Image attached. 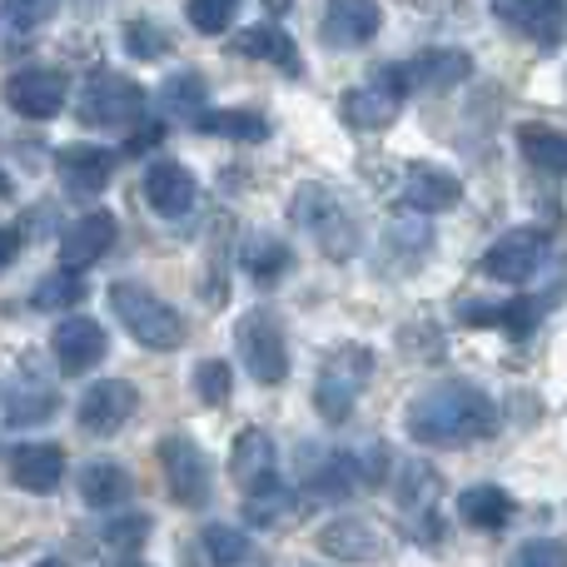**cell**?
<instances>
[{
	"instance_id": "6da1fadb",
	"label": "cell",
	"mask_w": 567,
	"mask_h": 567,
	"mask_svg": "<svg viewBox=\"0 0 567 567\" xmlns=\"http://www.w3.org/2000/svg\"><path fill=\"white\" fill-rule=\"evenodd\" d=\"M498 429V409L473 383H433L409 403V433L419 443H473Z\"/></svg>"
},
{
	"instance_id": "7a4b0ae2",
	"label": "cell",
	"mask_w": 567,
	"mask_h": 567,
	"mask_svg": "<svg viewBox=\"0 0 567 567\" xmlns=\"http://www.w3.org/2000/svg\"><path fill=\"white\" fill-rule=\"evenodd\" d=\"M110 309H115V319L125 323V329L135 333V343H145V349L165 353V349L185 343V319H179L159 293L140 289V284H130V279L110 284Z\"/></svg>"
},
{
	"instance_id": "3957f363",
	"label": "cell",
	"mask_w": 567,
	"mask_h": 567,
	"mask_svg": "<svg viewBox=\"0 0 567 567\" xmlns=\"http://www.w3.org/2000/svg\"><path fill=\"white\" fill-rule=\"evenodd\" d=\"M293 225L309 229L329 259H353L359 255V239H363L359 219H353L349 205H343L339 195H329L323 185H303L299 195H293Z\"/></svg>"
},
{
	"instance_id": "277c9868",
	"label": "cell",
	"mask_w": 567,
	"mask_h": 567,
	"mask_svg": "<svg viewBox=\"0 0 567 567\" xmlns=\"http://www.w3.org/2000/svg\"><path fill=\"white\" fill-rule=\"evenodd\" d=\"M369 373H373V353L359 349V343H339L319 369L313 409H319L329 423H343L353 413V403H359V393L369 389Z\"/></svg>"
},
{
	"instance_id": "5b68a950",
	"label": "cell",
	"mask_w": 567,
	"mask_h": 567,
	"mask_svg": "<svg viewBox=\"0 0 567 567\" xmlns=\"http://www.w3.org/2000/svg\"><path fill=\"white\" fill-rule=\"evenodd\" d=\"M159 468H165L169 498L179 508H205L209 503V458L199 453L195 439H185V433L159 439Z\"/></svg>"
},
{
	"instance_id": "8992f818",
	"label": "cell",
	"mask_w": 567,
	"mask_h": 567,
	"mask_svg": "<svg viewBox=\"0 0 567 567\" xmlns=\"http://www.w3.org/2000/svg\"><path fill=\"white\" fill-rule=\"evenodd\" d=\"M145 110V90L130 85L125 75H90L85 95H80V120L90 130H115V125H135Z\"/></svg>"
},
{
	"instance_id": "52a82bcc",
	"label": "cell",
	"mask_w": 567,
	"mask_h": 567,
	"mask_svg": "<svg viewBox=\"0 0 567 567\" xmlns=\"http://www.w3.org/2000/svg\"><path fill=\"white\" fill-rule=\"evenodd\" d=\"M239 359L249 363L259 383H284L289 373V343H284V329L269 309H255L245 323H239Z\"/></svg>"
},
{
	"instance_id": "ba28073f",
	"label": "cell",
	"mask_w": 567,
	"mask_h": 567,
	"mask_svg": "<svg viewBox=\"0 0 567 567\" xmlns=\"http://www.w3.org/2000/svg\"><path fill=\"white\" fill-rule=\"evenodd\" d=\"M403 110V85H399V70L383 65L373 70L369 85H353L349 95H343V120H349L353 130H389L393 120H399Z\"/></svg>"
},
{
	"instance_id": "9c48e42d",
	"label": "cell",
	"mask_w": 567,
	"mask_h": 567,
	"mask_svg": "<svg viewBox=\"0 0 567 567\" xmlns=\"http://www.w3.org/2000/svg\"><path fill=\"white\" fill-rule=\"evenodd\" d=\"M393 70H399L403 95H413V90H419V95H443V90L463 85V80L473 75V55L468 50L439 45V50H419L409 65H393Z\"/></svg>"
},
{
	"instance_id": "30bf717a",
	"label": "cell",
	"mask_w": 567,
	"mask_h": 567,
	"mask_svg": "<svg viewBox=\"0 0 567 567\" xmlns=\"http://www.w3.org/2000/svg\"><path fill=\"white\" fill-rule=\"evenodd\" d=\"M543 259H548V235H543V229H513V235H503L498 245H488L483 275L498 279V284H523V279L538 275Z\"/></svg>"
},
{
	"instance_id": "8fae6325",
	"label": "cell",
	"mask_w": 567,
	"mask_h": 567,
	"mask_svg": "<svg viewBox=\"0 0 567 567\" xmlns=\"http://www.w3.org/2000/svg\"><path fill=\"white\" fill-rule=\"evenodd\" d=\"M140 393L135 383L125 379H100L85 389V399H80V429L85 433H100V439H110V433H120L130 423V413H135Z\"/></svg>"
},
{
	"instance_id": "7c38bea8",
	"label": "cell",
	"mask_w": 567,
	"mask_h": 567,
	"mask_svg": "<svg viewBox=\"0 0 567 567\" xmlns=\"http://www.w3.org/2000/svg\"><path fill=\"white\" fill-rule=\"evenodd\" d=\"M50 353L65 373H90L110 353V339L95 319H60V329L50 333Z\"/></svg>"
},
{
	"instance_id": "4fadbf2b",
	"label": "cell",
	"mask_w": 567,
	"mask_h": 567,
	"mask_svg": "<svg viewBox=\"0 0 567 567\" xmlns=\"http://www.w3.org/2000/svg\"><path fill=\"white\" fill-rule=\"evenodd\" d=\"M6 105L25 120H50L65 105V75L55 70H20L6 80Z\"/></svg>"
},
{
	"instance_id": "5bb4252c",
	"label": "cell",
	"mask_w": 567,
	"mask_h": 567,
	"mask_svg": "<svg viewBox=\"0 0 567 567\" xmlns=\"http://www.w3.org/2000/svg\"><path fill=\"white\" fill-rule=\"evenodd\" d=\"M275 468H279V453H275V439L265 429H245L229 449V478L239 483L245 493H265L275 488Z\"/></svg>"
},
{
	"instance_id": "9a60e30c",
	"label": "cell",
	"mask_w": 567,
	"mask_h": 567,
	"mask_svg": "<svg viewBox=\"0 0 567 567\" xmlns=\"http://www.w3.org/2000/svg\"><path fill=\"white\" fill-rule=\"evenodd\" d=\"M115 239H120L115 215H110V209H90V215H80L75 225L60 235V265H75V269L95 265L100 255L115 249Z\"/></svg>"
},
{
	"instance_id": "2e32d148",
	"label": "cell",
	"mask_w": 567,
	"mask_h": 567,
	"mask_svg": "<svg viewBox=\"0 0 567 567\" xmlns=\"http://www.w3.org/2000/svg\"><path fill=\"white\" fill-rule=\"evenodd\" d=\"M493 16H503V25H513L538 45H558L567 30V0H498Z\"/></svg>"
},
{
	"instance_id": "e0dca14e",
	"label": "cell",
	"mask_w": 567,
	"mask_h": 567,
	"mask_svg": "<svg viewBox=\"0 0 567 567\" xmlns=\"http://www.w3.org/2000/svg\"><path fill=\"white\" fill-rule=\"evenodd\" d=\"M383 25V10L373 0H329L323 16V40L329 45H369Z\"/></svg>"
},
{
	"instance_id": "ac0fdd59",
	"label": "cell",
	"mask_w": 567,
	"mask_h": 567,
	"mask_svg": "<svg viewBox=\"0 0 567 567\" xmlns=\"http://www.w3.org/2000/svg\"><path fill=\"white\" fill-rule=\"evenodd\" d=\"M10 478L25 493H50L65 478V449L60 443H20L10 458Z\"/></svg>"
},
{
	"instance_id": "d6986e66",
	"label": "cell",
	"mask_w": 567,
	"mask_h": 567,
	"mask_svg": "<svg viewBox=\"0 0 567 567\" xmlns=\"http://www.w3.org/2000/svg\"><path fill=\"white\" fill-rule=\"evenodd\" d=\"M145 199H150V209H155V215L179 219V215H189V209H195L199 185H195V175H189L185 165H155L145 175Z\"/></svg>"
},
{
	"instance_id": "ffe728a7",
	"label": "cell",
	"mask_w": 567,
	"mask_h": 567,
	"mask_svg": "<svg viewBox=\"0 0 567 567\" xmlns=\"http://www.w3.org/2000/svg\"><path fill=\"white\" fill-rule=\"evenodd\" d=\"M110 169H115V155H105L100 145H70L60 150V175L75 195H100L110 185Z\"/></svg>"
},
{
	"instance_id": "44dd1931",
	"label": "cell",
	"mask_w": 567,
	"mask_h": 567,
	"mask_svg": "<svg viewBox=\"0 0 567 567\" xmlns=\"http://www.w3.org/2000/svg\"><path fill=\"white\" fill-rule=\"evenodd\" d=\"M235 55H249V60H269V65H279L284 75H299V50H293V40L284 35L279 25H249L235 35Z\"/></svg>"
},
{
	"instance_id": "7402d4cb",
	"label": "cell",
	"mask_w": 567,
	"mask_h": 567,
	"mask_svg": "<svg viewBox=\"0 0 567 567\" xmlns=\"http://www.w3.org/2000/svg\"><path fill=\"white\" fill-rule=\"evenodd\" d=\"M458 179L449 175V169H439V165H409V199L419 209H429V215H439V209H449V205H458Z\"/></svg>"
},
{
	"instance_id": "603a6c76",
	"label": "cell",
	"mask_w": 567,
	"mask_h": 567,
	"mask_svg": "<svg viewBox=\"0 0 567 567\" xmlns=\"http://www.w3.org/2000/svg\"><path fill=\"white\" fill-rule=\"evenodd\" d=\"M319 548L329 553V558H379V533L369 528V523H359V518H339V523H329V528L319 533Z\"/></svg>"
},
{
	"instance_id": "cb8c5ba5",
	"label": "cell",
	"mask_w": 567,
	"mask_h": 567,
	"mask_svg": "<svg viewBox=\"0 0 567 567\" xmlns=\"http://www.w3.org/2000/svg\"><path fill=\"white\" fill-rule=\"evenodd\" d=\"M458 518L483 533H498L503 523L513 518V498L503 488H493V483H478V488H468L458 498Z\"/></svg>"
},
{
	"instance_id": "d4e9b609",
	"label": "cell",
	"mask_w": 567,
	"mask_h": 567,
	"mask_svg": "<svg viewBox=\"0 0 567 567\" xmlns=\"http://www.w3.org/2000/svg\"><path fill=\"white\" fill-rule=\"evenodd\" d=\"M518 145L543 175H567V135H558L553 125H518Z\"/></svg>"
},
{
	"instance_id": "484cf974",
	"label": "cell",
	"mask_w": 567,
	"mask_h": 567,
	"mask_svg": "<svg viewBox=\"0 0 567 567\" xmlns=\"http://www.w3.org/2000/svg\"><path fill=\"white\" fill-rule=\"evenodd\" d=\"M130 473L115 468V463H90L85 473H80V498L90 503V508H115V503L130 498Z\"/></svg>"
},
{
	"instance_id": "4316f807",
	"label": "cell",
	"mask_w": 567,
	"mask_h": 567,
	"mask_svg": "<svg viewBox=\"0 0 567 567\" xmlns=\"http://www.w3.org/2000/svg\"><path fill=\"white\" fill-rule=\"evenodd\" d=\"M80 299H85V279H80V269H75V265H60V269H50V275L35 284V293H30V303H35L40 313L75 309Z\"/></svg>"
},
{
	"instance_id": "83f0119b",
	"label": "cell",
	"mask_w": 567,
	"mask_h": 567,
	"mask_svg": "<svg viewBox=\"0 0 567 567\" xmlns=\"http://www.w3.org/2000/svg\"><path fill=\"white\" fill-rule=\"evenodd\" d=\"M195 125L205 135H225V140H265L269 120L255 115V110H199Z\"/></svg>"
},
{
	"instance_id": "f1b7e54d",
	"label": "cell",
	"mask_w": 567,
	"mask_h": 567,
	"mask_svg": "<svg viewBox=\"0 0 567 567\" xmlns=\"http://www.w3.org/2000/svg\"><path fill=\"white\" fill-rule=\"evenodd\" d=\"M50 413H55V393L40 389V383H25V389L10 393V413H6V419L16 423V429H25V423H45Z\"/></svg>"
},
{
	"instance_id": "f546056e",
	"label": "cell",
	"mask_w": 567,
	"mask_h": 567,
	"mask_svg": "<svg viewBox=\"0 0 567 567\" xmlns=\"http://www.w3.org/2000/svg\"><path fill=\"white\" fill-rule=\"evenodd\" d=\"M245 265H249V275H255L259 284H269V279H279L284 269H289V245L284 239H249V249H245Z\"/></svg>"
},
{
	"instance_id": "4dcf8cb0",
	"label": "cell",
	"mask_w": 567,
	"mask_h": 567,
	"mask_svg": "<svg viewBox=\"0 0 567 567\" xmlns=\"http://www.w3.org/2000/svg\"><path fill=\"white\" fill-rule=\"evenodd\" d=\"M199 95H205V80L199 75H169L165 85H159V105H165L169 115H179V120L199 115Z\"/></svg>"
},
{
	"instance_id": "1f68e13d",
	"label": "cell",
	"mask_w": 567,
	"mask_h": 567,
	"mask_svg": "<svg viewBox=\"0 0 567 567\" xmlns=\"http://www.w3.org/2000/svg\"><path fill=\"white\" fill-rule=\"evenodd\" d=\"M235 10H239V0H189L185 16H189V25H195L199 35H219V30H229Z\"/></svg>"
},
{
	"instance_id": "d6a6232c",
	"label": "cell",
	"mask_w": 567,
	"mask_h": 567,
	"mask_svg": "<svg viewBox=\"0 0 567 567\" xmlns=\"http://www.w3.org/2000/svg\"><path fill=\"white\" fill-rule=\"evenodd\" d=\"M205 558L209 563H245L249 538L235 533V528H225V523H215V528H205Z\"/></svg>"
},
{
	"instance_id": "836d02e7",
	"label": "cell",
	"mask_w": 567,
	"mask_h": 567,
	"mask_svg": "<svg viewBox=\"0 0 567 567\" xmlns=\"http://www.w3.org/2000/svg\"><path fill=\"white\" fill-rule=\"evenodd\" d=\"M195 389H199V399H205V403H225L229 389H235V379H229V363L225 359H205L195 369Z\"/></svg>"
},
{
	"instance_id": "e575fe53",
	"label": "cell",
	"mask_w": 567,
	"mask_h": 567,
	"mask_svg": "<svg viewBox=\"0 0 567 567\" xmlns=\"http://www.w3.org/2000/svg\"><path fill=\"white\" fill-rule=\"evenodd\" d=\"M55 6L60 0H6V20L16 30H35V25H45V20L55 16Z\"/></svg>"
},
{
	"instance_id": "d590c367",
	"label": "cell",
	"mask_w": 567,
	"mask_h": 567,
	"mask_svg": "<svg viewBox=\"0 0 567 567\" xmlns=\"http://www.w3.org/2000/svg\"><path fill=\"white\" fill-rule=\"evenodd\" d=\"M145 538H150V518H120V523H110L105 528V543L115 553H140L145 548Z\"/></svg>"
},
{
	"instance_id": "8d00e7d4",
	"label": "cell",
	"mask_w": 567,
	"mask_h": 567,
	"mask_svg": "<svg viewBox=\"0 0 567 567\" xmlns=\"http://www.w3.org/2000/svg\"><path fill=\"white\" fill-rule=\"evenodd\" d=\"M125 45L135 50L140 60H159V55H165V35H159L150 20H135V25H125Z\"/></svg>"
},
{
	"instance_id": "74e56055",
	"label": "cell",
	"mask_w": 567,
	"mask_h": 567,
	"mask_svg": "<svg viewBox=\"0 0 567 567\" xmlns=\"http://www.w3.org/2000/svg\"><path fill=\"white\" fill-rule=\"evenodd\" d=\"M518 563H528V567H563V563H567V543H553V538L523 543V548H518Z\"/></svg>"
},
{
	"instance_id": "f35d334b",
	"label": "cell",
	"mask_w": 567,
	"mask_h": 567,
	"mask_svg": "<svg viewBox=\"0 0 567 567\" xmlns=\"http://www.w3.org/2000/svg\"><path fill=\"white\" fill-rule=\"evenodd\" d=\"M159 140H165V125H159V120H140V125L130 130L125 150H130V155H140V150H155Z\"/></svg>"
},
{
	"instance_id": "ab89813d",
	"label": "cell",
	"mask_w": 567,
	"mask_h": 567,
	"mask_svg": "<svg viewBox=\"0 0 567 567\" xmlns=\"http://www.w3.org/2000/svg\"><path fill=\"white\" fill-rule=\"evenodd\" d=\"M20 255V229H10V225H0V269L10 265V259Z\"/></svg>"
},
{
	"instance_id": "60d3db41",
	"label": "cell",
	"mask_w": 567,
	"mask_h": 567,
	"mask_svg": "<svg viewBox=\"0 0 567 567\" xmlns=\"http://www.w3.org/2000/svg\"><path fill=\"white\" fill-rule=\"evenodd\" d=\"M6 189H10V185H6V175H0V195H6Z\"/></svg>"
}]
</instances>
